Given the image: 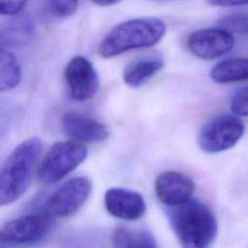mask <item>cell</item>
I'll list each match as a JSON object with an SVG mask.
<instances>
[{"label": "cell", "instance_id": "1", "mask_svg": "<svg viewBox=\"0 0 248 248\" xmlns=\"http://www.w3.org/2000/svg\"><path fill=\"white\" fill-rule=\"evenodd\" d=\"M43 141L31 137L16 145L0 170V204L9 205L27 190L43 150Z\"/></svg>", "mask_w": 248, "mask_h": 248}, {"label": "cell", "instance_id": "8", "mask_svg": "<svg viewBox=\"0 0 248 248\" xmlns=\"http://www.w3.org/2000/svg\"><path fill=\"white\" fill-rule=\"evenodd\" d=\"M64 78L69 96L74 101H87L94 97L99 89L97 71L84 56L76 55L68 62Z\"/></svg>", "mask_w": 248, "mask_h": 248}, {"label": "cell", "instance_id": "12", "mask_svg": "<svg viewBox=\"0 0 248 248\" xmlns=\"http://www.w3.org/2000/svg\"><path fill=\"white\" fill-rule=\"evenodd\" d=\"M62 125L71 140L81 143L102 142L109 135L108 128L103 123L78 113L69 112L64 114Z\"/></svg>", "mask_w": 248, "mask_h": 248}, {"label": "cell", "instance_id": "10", "mask_svg": "<svg viewBox=\"0 0 248 248\" xmlns=\"http://www.w3.org/2000/svg\"><path fill=\"white\" fill-rule=\"evenodd\" d=\"M158 200L165 205L174 207L191 200L195 190L193 180L184 173L168 170L160 173L154 183Z\"/></svg>", "mask_w": 248, "mask_h": 248}, {"label": "cell", "instance_id": "17", "mask_svg": "<svg viewBox=\"0 0 248 248\" xmlns=\"http://www.w3.org/2000/svg\"><path fill=\"white\" fill-rule=\"evenodd\" d=\"M33 33V26L25 20H16L1 32V46H16L27 41Z\"/></svg>", "mask_w": 248, "mask_h": 248}, {"label": "cell", "instance_id": "13", "mask_svg": "<svg viewBox=\"0 0 248 248\" xmlns=\"http://www.w3.org/2000/svg\"><path fill=\"white\" fill-rule=\"evenodd\" d=\"M164 66V59L157 55L138 58L124 68L122 73L123 81L130 87H140L160 72Z\"/></svg>", "mask_w": 248, "mask_h": 248}, {"label": "cell", "instance_id": "3", "mask_svg": "<svg viewBox=\"0 0 248 248\" xmlns=\"http://www.w3.org/2000/svg\"><path fill=\"white\" fill-rule=\"evenodd\" d=\"M166 24L157 17H139L115 25L101 42L98 52L111 58L123 52L148 47L162 40Z\"/></svg>", "mask_w": 248, "mask_h": 248}, {"label": "cell", "instance_id": "14", "mask_svg": "<svg viewBox=\"0 0 248 248\" xmlns=\"http://www.w3.org/2000/svg\"><path fill=\"white\" fill-rule=\"evenodd\" d=\"M211 78L217 83L248 81V58H230L216 64L210 71Z\"/></svg>", "mask_w": 248, "mask_h": 248}, {"label": "cell", "instance_id": "20", "mask_svg": "<svg viewBox=\"0 0 248 248\" xmlns=\"http://www.w3.org/2000/svg\"><path fill=\"white\" fill-rule=\"evenodd\" d=\"M231 110L239 116H248V86L238 88L231 98Z\"/></svg>", "mask_w": 248, "mask_h": 248}, {"label": "cell", "instance_id": "21", "mask_svg": "<svg viewBox=\"0 0 248 248\" xmlns=\"http://www.w3.org/2000/svg\"><path fill=\"white\" fill-rule=\"evenodd\" d=\"M27 0H0V13L5 16H16L19 14Z\"/></svg>", "mask_w": 248, "mask_h": 248}, {"label": "cell", "instance_id": "5", "mask_svg": "<svg viewBox=\"0 0 248 248\" xmlns=\"http://www.w3.org/2000/svg\"><path fill=\"white\" fill-rule=\"evenodd\" d=\"M51 226L52 217L46 212L28 214L9 220L1 228V248L36 244L48 234Z\"/></svg>", "mask_w": 248, "mask_h": 248}, {"label": "cell", "instance_id": "11", "mask_svg": "<svg viewBox=\"0 0 248 248\" xmlns=\"http://www.w3.org/2000/svg\"><path fill=\"white\" fill-rule=\"evenodd\" d=\"M104 203L110 215L125 221L139 220L146 210V203L142 195L133 190L118 187L107 190Z\"/></svg>", "mask_w": 248, "mask_h": 248}, {"label": "cell", "instance_id": "6", "mask_svg": "<svg viewBox=\"0 0 248 248\" xmlns=\"http://www.w3.org/2000/svg\"><path fill=\"white\" fill-rule=\"evenodd\" d=\"M244 133L240 119L231 114H221L206 122L199 132L198 143L207 153H217L233 147Z\"/></svg>", "mask_w": 248, "mask_h": 248}, {"label": "cell", "instance_id": "4", "mask_svg": "<svg viewBox=\"0 0 248 248\" xmlns=\"http://www.w3.org/2000/svg\"><path fill=\"white\" fill-rule=\"evenodd\" d=\"M87 157L86 147L78 141L55 142L39 164L38 178L43 183H54L72 172Z\"/></svg>", "mask_w": 248, "mask_h": 248}, {"label": "cell", "instance_id": "16", "mask_svg": "<svg viewBox=\"0 0 248 248\" xmlns=\"http://www.w3.org/2000/svg\"><path fill=\"white\" fill-rule=\"evenodd\" d=\"M21 80V68L16 57L9 49L0 50V90L9 91L16 88Z\"/></svg>", "mask_w": 248, "mask_h": 248}, {"label": "cell", "instance_id": "24", "mask_svg": "<svg viewBox=\"0 0 248 248\" xmlns=\"http://www.w3.org/2000/svg\"><path fill=\"white\" fill-rule=\"evenodd\" d=\"M152 1H157V2H168V1H174V0H152Z\"/></svg>", "mask_w": 248, "mask_h": 248}, {"label": "cell", "instance_id": "23", "mask_svg": "<svg viewBox=\"0 0 248 248\" xmlns=\"http://www.w3.org/2000/svg\"><path fill=\"white\" fill-rule=\"evenodd\" d=\"M90 1L98 6H101V7H108V6L117 4L122 0H90Z\"/></svg>", "mask_w": 248, "mask_h": 248}, {"label": "cell", "instance_id": "9", "mask_svg": "<svg viewBox=\"0 0 248 248\" xmlns=\"http://www.w3.org/2000/svg\"><path fill=\"white\" fill-rule=\"evenodd\" d=\"M233 46V35L221 27L196 30L187 39L189 51L196 57L204 60L218 58L229 52Z\"/></svg>", "mask_w": 248, "mask_h": 248}, {"label": "cell", "instance_id": "19", "mask_svg": "<svg viewBox=\"0 0 248 248\" xmlns=\"http://www.w3.org/2000/svg\"><path fill=\"white\" fill-rule=\"evenodd\" d=\"M50 13L59 18L72 16L78 9V0H47Z\"/></svg>", "mask_w": 248, "mask_h": 248}, {"label": "cell", "instance_id": "2", "mask_svg": "<svg viewBox=\"0 0 248 248\" xmlns=\"http://www.w3.org/2000/svg\"><path fill=\"white\" fill-rule=\"evenodd\" d=\"M170 220L182 248H210L217 234V221L203 202L189 200L171 207Z\"/></svg>", "mask_w": 248, "mask_h": 248}, {"label": "cell", "instance_id": "15", "mask_svg": "<svg viewBox=\"0 0 248 248\" xmlns=\"http://www.w3.org/2000/svg\"><path fill=\"white\" fill-rule=\"evenodd\" d=\"M111 242L113 248H158L154 237L148 232L125 227H118L113 231Z\"/></svg>", "mask_w": 248, "mask_h": 248}, {"label": "cell", "instance_id": "18", "mask_svg": "<svg viewBox=\"0 0 248 248\" xmlns=\"http://www.w3.org/2000/svg\"><path fill=\"white\" fill-rule=\"evenodd\" d=\"M219 27L229 32L248 35V11H241L222 17L218 22Z\"/></svg>", "mask_w": 248, "mask_h": 248}, {"label": "cell", "instance_id": "22", "mask_svg": "<svg viewBox=\"0 0 248 248\" xmlns=\"http://www.w3.org/2000/svg\"><path fill=\"white\" fill-rule=\"evenodd\" d=\"M210 6L215 7H238L248 5V0H205Z\"/></svg>", "mask_w": 248, "mask_h": 248}, {"label": "cell", "instance_id": "7", "mask_svg": "<svg viewBox=\"0 0 248 248\" xmlns=\"http://www.w3.org/2000/svg\"><path fill=\"white\" fill-rule=\"evenodd\" d=\"M91 182L85 176L75 177L59 186L47 199L46 212L52 218L68 217L76 213L86 202Z\"/></svg>", "mask_w": 248, "mask_h": 248}]
</instances>
